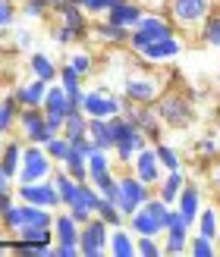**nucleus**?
Returning <instances> with one entry per match:
<instances>
[{"instance_id":"obj_4","label":"nucleus","mask_w":220,"mask_h":257,"mask_svg":"<svg viewBox=\"0 0 220 257\" xmlns=\"http://www.w3.org/2000/svg\"><path fill=\"white\" fill-rule=\"evenodd\" d=\"M148 66H151V63H145L141 72H132V75L123 79V97L132 100V104H154V100L167 91L164 79L154 75V72H148Z\"/></svg>"},{"instance_id":"obj_25","label":"nucleus","mask_w":220,"mask_h":257,"mask_svg":"<svg viewBox=\"0 0 220 257\" xmlns=\"http://www.w3.org/2000/svg\"><path fill=\"white\" fill-rule=\"evenodd\" d=\"M79 223L72 220V213H57L54 216V241H60V245H79Z\"/></svg>"},{"instance_id":"obj_5","label":"nucleus","mask_w":220,"mask_h":257,"mask_svg":"<svg viewBox=\"0 0 220 257\" xmlns=\"http://www.w3.org/2000/svg\"><path fill=\"white\" fill-rule=\"evenodd\" d=\"M113 119H116V148H113V157H116L120 166H129V163L135 160V154L141 148H148L151 141H148V135L141 132L135 122H129L126 116H113Z\"/></svg>"},{"instance_id":"obj_36","label":"nucleus","mask_w":220,"mask_h":257,"mask_svg":"<svg viewBox=\"0 0 220 257\" xmlns=\"http://www.w3.org/2000/svg\"><path fill=\"white\" fill-rule=\"evenodd\" d=\"M98 216H101V220H104L110 229L126 226V213L120 210V204H113V201H104V198H101V204H98Z\"/></svg>"},{"instance_id":"obj_16","label":"nucleus","mask_w":220,"mask_h":257,"mask_svg":"<svg viewBox=\"0 0 220 257\" xmlns=\"http://www.w3.org/2000/svg\"><path fill=\"white\" fill-rule=\"evenodd\" d=\"M88 138L95 141V148L98 151H110L113 154V148H116V119L110 116V119H92L88 116Z\"/></svg>"},{"instance_id":"obj_26","label":"nucleus","mask_w":220,"mask_h":257,"mask_svg":"<svg viewBox=\"0 0 220 257\" xmlns=\"http://www.w3.org/2000/svg\"><path fill=\"white\" fill-rule=\"evenodd\" d=\"M22 154H25V141L22 138H10L4 145V154H0V166L10 173V176H19L22 170Z\"/></svg>"},{"instance_id":"obj_40","label":"nucleus","mask_w":220,"mask_h":257,"mask_svg":"<svg viewBox=\"0 0 220 257\" xmlns=\"http://www.w3.org/2000/svg\"><path fill=\"white\" fill-rule=\"evenodd\" d=\"M66 63H69V66L82 75V79H85V75H92V69H95V57L88 54V50H82V47H79V50H72Z\"/></svg>"},{"instance_id":"obj_52","label":"nucleus","mask_w":220,"mask_h":257,"mask_svg":"<svg viewBox=\"0 0 220 257\" xmlns=\"http://www.w3.org/2000/svg\"><path fill=\"white\" fill-rule=\"evenodd\" d=\"M7 251H13V245H10L7 238H0V254H7Z\"/></svg>"},{"instance_id":"obj_6","label":"nucleus","mask_w":220,"mask_h":257,"mask_svg":"<svg viewBox=\"0 0 220 257\" xmlns=\"http://www.w3.org/2000/svg\"><path fill=\"white\" fill-rule=\"evenodd\" d=\"M167 210H170V204H164L161 198H148L141 207L129 216V229H132L135 235H164V220H167Z\"/></svg>"},{"instance_id":"obj_45","label":"nucleus","mask_w":220,"mask_h":257,"mask_svg":"<svg viewBox=\"0 0 220 257\" xmlns=\"http://www.w3.org/2000/svg\"><path fill=\"white\" fill-rule=\"evenodd\" d=\"M16 16H19V7L13 0H0V32H7L16 25Z\"/></svg>"},{"instance_id":"obj_3","label":"nucleus","mask_w":220,"mask_h":257,"mask_svg":"<svg viewBox=\"0 0 220 257\" xmlns=\"http://www.w3.org/2000/svg\"><path fill=\"white\" fill-rule=\"evenodd\" d=\"M170 35H176V29H173L170 19L161 16V13H145L141 22L129 32L126 47H129V54H141L151 41H161V38H170Z\"/></svg>"},{"instance_id":"obj_38","label":"nucleus","mask_w":220,"mask_h":257,"mask_svg":"<svg viewBox=\"0 0 220 257\" xmlns=\"http://www.w3.org/2000/svg\"><path fill=\"white\" fill-rule=\"evenodd\" d=\"M57 82L63 85V91H66V94H79V91H85V88H82V75L76 72L69 63H63V66H60V79H57Z\"/></svg>"},{"instance_id":"obj_41","label":"nucleus","mask_w":220,"mask_h":257,"mask_svg":"<svg viewBox=\"0 0 220 257\" xmlns=\"http://www.w3.org/2000/svg\"><path fill=\"white\" fill-rule=\"evenodd\" d=\"M72 4H79L92 19H101V16H107V13L120 4V0H72Z\"/></svg>"},{"instance_id":"obj_44","label":"nucleus","mask_w":220,"mask_h":257,"mask_svg":"<svg viewBox=\"0 0 220 257\" xmlns=\"http://www.w3.org/2000/svg\"><path fill=\"white\" fill-rule=\"evenodd\" d=\"M22 16L25 19H44V16H50V4L47 0H22Z\"/></svg>"},{"instance_id":"obj_35","label":"nucleus","mask_w":220,"mask_h":257,"mask_svg":"<svg viewBox=\"0 0 220 257\" xmlns=\"http://www.w3.org/2000/svg\"><path fill=\"white\" fill-rule=\"evenodd\" d=\"M44 151L50 154V160H54L57 166H63V163H66V157H69V151H72V141H69L66 135H54V138L44 145Z\"/></svg>"},{"instance_id":"obj_48","label":"nucleus","mask_w":220,"mask_h":257,"mask_svg":"<svg viewBox=\"0 0 220 257\" xmlns=\"http://www.w3.org/2000/svg\"><path fill=\"white\" fill-rule=\"evenodd\" d=\"M195 151H198V157H204V160H211V157H217V154H220V148H217L214 138H201Z\"/></svg>"},{"instance_id":"obj_23","label":"nucleus","mask_w":220,"mask_h":257,"mask_svg":"<svg viewBox=\"0 0 220 257\" xmlns=\"http://www.w3.org/2000/svg\"><path fill=\"white\" fill-rule=\"evenodd\" d=\"M186 185V173L183 170H167L164 179L158 182V198L164 204H170V207H176V198H179V191H183Z\"/></svg>"},{"instance_id":"obj_30","label":"nucleus","mask_w":220,"mask_h":257,"mask_svg":"<svg viewBox=\"0 0 220 257\" xmlns=\"http://www.w3.org/2000/svg\"><path fill=\"white\" fill-rule=\"evenodd\" d=\"M0 226H4L7 235H19L22 229H25V204L16 201L13 207H7L4 213H0Z\"/></svg>"},{"instance_id":"obj_57","label":"nucleus","mask_w":220,"mask_h":257,"mask_svg":"<svg viewBox=\"0 0 220 257\" xmlns=\"http://www.w3.org/2000/svg\"><path fill=\"white\" fill-rule=\"evenodd\" d=\"M217 82H220V75H217Z\"/></svg>"},{"instance_id":"obj_24","label":"nucleus","mask_w":220,"mask_h":257,"mask_svg":"<svg viewBox=\"0 0 220 257\" xmlns=\"http://www.w3.org/2000/svg\"><path fill=\"white\" fill-rule=\"evenodd\" d=\"M107 254H113V257H135V232L132 229H126V226L110 229Z\"/></svg>"},{"instance_id":"obj_37","label":"nucleus","mask_w":220,"mask_h":257,"mask_svg":"<svg viewBox=\"0 0 220 257\" xmlns=\"http://www.w3.org/2000/svg\"><path fill=\"white\" fill-rule=\"evenodd\" d=\"M13 254H19V257H54V245H32L25 238H16L13 241Z\"/></svg>"},{"instance_id":"obj_1","label":"nucleus","mask_w":220,"mask_h":257,"mask_svg":"<svg viewBox=\"0 0 220 257\" xmlns=\"http://www.w3.org/2000/svg\"><path fill=\"white\" fill-rule=\"evenodd\" d=\"M154 110H158V116L164 122V128H189L192 119H195V107H192V97H186L183 91H164L158 100H154Z\"/></svg>"},{"instance_id":"obj_34","label":"nucleus","mask_w":220,"mask_h":257,"mask_svg":"<svg viewBox=\"0 0 220 257\" xmlns=\"http://www.w3.org/2000/svg\"><path fill=\"white\" fill-rule=\"evenodd\" d=\"M63 170H66L76 182H88V157L85 154H79V151H69V157H66V163H63Z\"/></svg>"},{"instance_id":"obj_22","label":"nucleus","mask_w":220,"mask_h":257,"mask_svg":"<svg viewBox=\"0 0 220 257\" xmlns=\"http://www.w3.org/2000/svg\"><path fill=\"white\" fill-rule=\"evenodd\" d=\"M92 35H95V41H101V44H126L129 41V29L110 22L107 16H101V22H92Z\"/></svg>"},{"instance_id":"obj_27","label":"nucleus","mask_w":220,"mask_h":257,"mask_svg":"<svg viewBox=\"0 0 220 257\" xmlns=\"http://www.w3.org/2000/svg\"><path fill=\"white\" fill-rule=\"evenodd\" d=\"M19 113H22V107H19L16 94H4V97H0V135H10L13 128L19 125Z\"/></svg>"},{"instance_id":"obj_43","label":"nucleus","mask_w":220,"mask_h":257,"mask_svg":"<svg viewBox=\"0 0 220 257\" xmlns=\"http://www.w3.org/2000/svg\"><path fill=\"white\" fill-rule=\"evenodd\" d=\"M189 254H192V257H214V254H217L214 238H204V235L189 238Z\"/></svg>"},{"instance_id":"obj_47","label":"nucleus","mask_w":220,"mask_h":257,"mask_svg":"<svg viewBox=\"0 0 220 257\" xmlns=\"http://www.w3.org/2000/svg\"><path fill=\"white\" fill-rule=\"evenodd\" d=\"M13 44H16L19 50H32L35 47V35L29 29H16V35H13Z\"/></svg>"},{"instance_id":"obj_19","label":"nucleus","mask_w":220,"mask_h":257,"mask_svg":"<svg viewBox=\"0 0 220 257\" xmlns=\"http://www.w3.org/2000/svg\"><path fill=\"white\" fill-rule=\"evenodd\" d=\"M47 88H50L47 82H41V79H35V75H32V79H29V82H22L13 94H16L19 107H41V104H44V97H47Z\"/></svg>"},{"instance_id":"obj_32","label":"nucleus","mask_w":220,"mask_h":257,"mask_svg":"<svg viewBox=\"0 0 220 257\" xmlns=\"http://www.w3.org/2000/svg\"><path fill=\"white\" fill-rule=\"evenodd\" d=\"M195 226H198V235L217 238V235H220V213H217V207H201Z\"/></svg>"},{"instance_id":"obj_13","label":"nucleus","mask_w":220,"mask_h":257,"mask_svg":"<svg viewBox=\"0 0 220 257\" xmlns=\"http://www.w3.org/2000/svg\"><path fill=\"white\" fill-rule=\"evenodd\" d=\"M186 50V41L179 35H170V38H161V41H151L141 54H132V57H141L151 66H161V63H173L176 57H183Z\"/></svg>"},{"instance_id":"obj_54","label":"nucleus","mask_w":220,"mask_h":257,"mask_svg":"<svg viewBox=\"0 0 220 257\" xmlns=\"http://www.w3.org/2000/svg\"><path fill=\"white\" fill-rule=\"evenodd\" d=\"M0 154H4V135H0Z\"/></svg>"},{"instance_id":"obj_12","label":"nucleus","mask_w":220,"mask_h":257,"mask_svg":"<svg viewBox=\"0 0 220 257\" xmlns=\"http://www.w3.org/2000/svg\"><path fill=\"white\" fill-rule=\"evenodd\" d=\"M151 198V185L141 182L135 173H123L120 176V210L126 213V220L132 216L141 204Z\"/></svg>"},{"instance_id":"obj_21","label":"nucleus","mask_w":220,"mask_h":257,"mask_svg":"<svg viewBox=\"0 0 220 257\" xmlns=\"http://www.w3.org/2000/svg\"><path fill=\"white\" fill-rule=\"evenodd\" d=\"M29 72L35 75V79L47 82V85H54L60 79V66L47 54H41V50H32V54H29Z\"/></svg>"},{"instance_id":"obj_15","label":"nucleus","mask_w":220,"mask_h":257,"mask_svg":"<svg viewBox=\"0 0 220 257\" xmlns=\"http://www.w3.org/2000/svg\"><path fill=\"white\" fill-rule=\"evenodd\" d=\"M176 210L183 213V223L192 229L198 223V213H201V188L195 182H186L183 191H179V198H176Z\"/></svg>"},{"instance_id":"obj_53","label":"nucleus","mask_w":220,"mask_h":257,"mask_svg":"<svg viewBox=\"0 0 220 257\" xmlns=\"http://www.w3.org/2000/svg\"><path fill=\"white\" fill-rule=\"evenodd\" d=\"M214 245H217V254H220V235H217V238H214Z\"/></svg>"},{"instance_id":"obj_11","label":"nucleus","mask_w":220,"mask_h":257,"mask_svg":"<svg viewBox=\"0 0 220 257\" xmlns=\"http://www.w3.org/2000/svg\"><path fill=\"white\" fill-rule=\"evenodd\" d=\"M16 198L22 204H38V207H50V210L63 207L60 191H57V185L50 182V179H44V182H19L16 185Z\"/></svg>"},{"instance_id":"obj_18","label":"nucleus","mask_w":220,"mask_h":257,"mask_svg":"<svg viewBox=\"0 0 220 257\" xmlns=\"http://www.w3.org/2000/svg\"><path fill=\"white\" fill-rule=\"evenodd\" d=\"M57 19L63 25H69L72 32H79V38H85L88 32H92V16L79 7V4H66V7H60L57 10Z\"/></svg>"},{"instance_id":"obj_31","label":"nucleus","mask_w":220,"mask_h":257,"mask_svg":"<svg viewBox=\"0 0 220 257\" xmlns=\"http://www.w3.org/2000/svg\"><path fill=\"white\" fill-rule=\"evenodd\" d=\"M195 35H198L201 44H208V47L220 50V13H211V16L201 22V29H198Z\"/></svg>"},{"instance_id":"obj_7","label":"nucleus","mask_w":220,"mask_h":257,"mask_svg":"<svg viewBox=\"0 0 220 257\" xmlns=\"http://www.w3.org/2000/svg\"><path fill=\"white\" fill-rule=\"evenodd\" d=\"M54 160L50 154L44 151V145H25L22 154V170L16 176V182H44V179L54 176Z\"/></svg>"},{"instance_id":"obj_42","label":"nucleus","mask_w":220,"mask_h":257,"mask_svg":"<svg viewBox=\"0 0 220 257\" xmlns=\"http://www.w3.org/2000/svg\"><path fill=\"white\" fill-rule=\"evenodd\" d=\"M135 254L138 257H161L164 245L154 235H135Z\"/></svg>"},{"instance_id":"obj_17","label":"nucleus","mask_w":220,"mask_h":257,"mask_svg":"<svg viewBox=\"0 0 220 257\" xmlns=\"http://www.w3.org/2000/svg\"><path fill=\"white\" fill-rule=\"evenodd\" d=\"M141 16H145V10H141V4H135V0H120L110 13H107V19L116 22V25H123V29L132 32L135 25L141 22Z\"/></svg>"},{"instance_id":"obj_20","label":"nucleus","mask_w":220,"mask_h":257,"mask_svg":"<svg viewBox=\"0 0 220 257\" xmlns=\"http://www.w3.org/2000/svg\"><path fill=\"white\" fill-rule=\"evenodd\" d=\"M113 179V163H110V151H95L88 157V182L92 185H104Z\"/></svg>"},{"instance_id":"obj_33","label":"nucleus","mask_w":220,"mask_h":257,"mask_svg":"<svg viewBox=\"0 0 220 257\" xmlns=\"http://www.w3.org/2000/svg\"><path fill=\"white\" fill-rule=\"evenodd\" d=\"M60 135H66L69 141L88 135V116H85V110H72L69 116H66V122H63V132Z\"/></svg>"},{"instance_id":"obj_56","label":"nucleus","mask_w":220,"mask_h":257,"mask_svg":"<svg viewBox=\"0 0 220 257\" xmlns=\"http://www.w3.org/2000/svg\"><path fill=\"white\" fill-rule=\"evenodd\" d=\"M217 116H220V104H217Z\"/></svg>"},{"instance_id":"obj_28","label":"nucleus","mask_w":220,"mask_h":257,"mask_svg":"<svg viewBox=\"0 0 220 257\" xmlns=\"http://www.w3.org/2000/svg\"><path fill=\"white\" fill-rule=\"evenodd\" d=\"M164 254H170V257L189 254V226L167 229V232H164Z\"/></svg>"},{"instance_id":"obj_50","label":"nucleus","mask_w":220,"mask_h":257,"mask_svg":"<svg viewBox=\"0 0 220 257\" xmlns=\"http://www.w3.org/2000/svg\"><path fill=\"white\" fill-rule=\"evenodd\" d=\"M79 245H60V241H54V257H79Z\"/></svg>"},{"instance_id":"obj_10","label":"nucleus","mask_w":220,"mask_h":257,"mask_svg":"<svg viewBox=\"0 0 220 257\" xmlns=\"http://www.w3.org/2000/svg\"><path fill=\"white\" fill-rule=\"evenodd\" d=\"M107 245H110V226L101 220V216L82 223V229H79V251H82V257L107 254Z\"/></svg>"},{"instance_id":"obj_39","label":"nucleus","mask_w":220,"mask_h":257,"mask_svg":"<svg viewBox=\"0 0 220 257\" xmlns=\"http://www.w3.org/2000/svg\"><path fill=\"white\" fill-rule=\"evenodd\" d=\"M154 151H158V160H161L164 170H183V160H179L176 148L164 145V141H154Z\"/></svg>"},{"instance_id":"obj_55","label":"nucleus","mask_w":220,"mask_h":257,"mask_svg":"<svg viewBox=\"0 0 220 257\" xmlns=\"http://www.w3.org/2000/svg\"><path fill=\"white\" fill-rule=\"evenodd\" d=\"M214 179H217V185H220V170H217V176H214Z\"/></svg>"},{"instance_id":"obj_8","label":"nucleus","mask_w":220,"mask_h":257,"mask_svg":"<svg viewBox=\"0 0 220 257\" xmlns=\"http://www.w3.org/2000/svg\"><path fill=\"white\" fill-rule=\"evenodd\" d=\"M16 128H19V138L25 141V145H47V141L54 138V132H50L47 116H44L41 107H22Z\"/></svg>"},{"instance_id":"obj_51","label":"nucleus","mask_w":220,"mask_h":257,"mask_svg":"<svg viewBox=\"0 0 220 257\" xmlns=\"http://www.w3.org/2000/svg\"><path fill=\"white\" fill-rule=\"evenodd\" d=\"M47 4H50V13H57L60 7H66V4H72V0H47Z\"/></svg>"},{"instance_id":"obj_2","label":"nucleus","mask_w":220,"mask_h":257,"mask_svg":"<svg viewBox=\"0 0 220 257\" xmlns=\"http://www.w3.org/2000/svg\"><path fill=\"white\" fill-rule=\"evenodd\" d=\"M214 13V0H167V19L179 32H198Z\"/></svg>"},{"instance_id":"obj_46","label":"nucleus","mask_w":220,"mask_h":257,"mask_svg":"<svg viewBox=\"0 0 220 257\" xmlns=\"http://www.w3.org/2000/svg\"><path fill=\"white\" fill-rule=\"evenodd\" d=\"M50 38H54L57 44H63V47H69V44H76V41H79V32H72L69 25H63V22H57V25H54V32H50Z\"/></svg>"},{"instance_id":"obj_9","label":"nucleus","mask_w":220,"mask_h":257,"mask_svg":"<svg viewBox=\"0 0 220 257\" xmlns=\"http://www.w3.org/2000/svg\"><path fill=\"white\" fill-rule=\"evenodd\" d=\"M123 107H126V97L107 91V88H92V91H85V104H82L85 116H92V119H95V116H98V119L120 116Z\"/></svg>"},{"instance_id":"obj_49","label":"nucleus","mask_w":220,"mask_h":257,"mask_svg":"<svg viewBox=\"0 0 220 257\" xmlns=\"http://www.w3.org/2000/svg\"><path fill=\"white\" fill-rule=\"evenodd\" d=\"M13 182H16V176H10L4 166H0V195H10V191H16V185H13Z\"/></svg>"},{"instance_id":"obj_29","label":"nucleus","mask_w":220,"mask_h":257,"mask_svg":"<svg viewBox=\"0 0 220 257\" xmlns=\"http://www.w3.org/2000/svg\"><path fill=\"white\" fill-rule=\"evenodd\" d=\"M50 182L57 185L63 207H72V204H76V195H79V182H76V179H72L66 170H54V176H50Z\"/></svg>"},{"instance_id":"obj_14","label":"nucleus","mask_w":220,"mask_h":257,"mask_svg":"<svg viewBox=\"0 0 220 257\" xmlns=\"http://www.w3.org/2000/svg\"><path fill=\"white\" fill-rule=\"evenodd\" d=\"M129 170H132L141 182H148V185H158L161 179H164V166H161V160H158V151H154L151 145L148 148H141L138 154H135V160L129 163Z\"/></svg>"}]
</instances>
